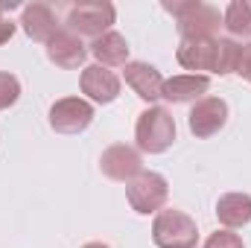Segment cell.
<instances>
[{
  "label": "cell",
  "instance_id": "7c38bea8",
  "mask_svg": "<svg viewBox=\"0 0 251 248\" xmlns=\"http://www.w3.org/2000/svg\"><path fill=\"white\" fill-rule=\"evenodd\" d=\"M82 94H88L91 102H100V105H108L117 99L120 94V79L102 67V64H91L82 70Z\"/></svg>",
  "mask_w": 251,
  "mask_h": 248
},
{
  "label": "cell",
  "instance_id": "3957f363",
  "mask_svg": "<svg viewBox=\"0 0 251 248\" xmlns=\"http://www.w3.org/2000/svg\"><path fill=\"white\" fill-rule=\"evenodd\" d=\"M134 140H137V149L140 152H149V155H161L173 146L176 140V120L167 108L161 105H149L134 125Z\"/></svg>",
  "mask_w": 251,
  "mask_h": 248
},
{
  "label": "cell",
  "instance_id": "8992f818",
  "mask_svg": "<svg viewBox=\"0 0 251 248\" xmlns=\"http://www.w3.org/2000/svg\"><path fill=\"white\" fill-rule=\"evenodd\" d=\"M126 196H128L131 210H137V213H158V210L167 204L170 187H167V178H164L161 173L143 170L134 181H128Z\"/></svg>",
  "mask_w": 251,
  "mask_h": 248
},
{
  "label": "cell",
  "instance_id": "44dd1931",
  "mask_svg": "<svg viewBox=\"0 0 251 248\" xmlns=\"http://www.w3.org/2000/svg\"><path fill=\"white\" fill-rule=\"evenodd\" d=\"M12 35H15V24L3 18V21H0V44H6V41H9Z\"/></svg>",
  "mask_w": 251,
  "mask_h": 248
},
{
  "label": "cell",
  "instance_id": "277c9868",
  "mask_svg": "<svg viewBox=\"0 0 251 248\" xmlns=\"http://www.w3.org/2000/svg\"><path fill=\"white\" fill-rule=\"evenodd\" d=\"M152 240L158 248H196L199 231L184 210H158L152 222Z\"/></svg>",
  "mask_w": 251,
  "mask_h": 248
},
{
  "label": "cell",
  "instance_id": "6da1fadb",
  "mask_svg": "<svg viewBox=\"0 0 251 248\" xmlns=\"http://www.w3.org/2000/svg\"><path fill=\"white\" fill-rule=\"evenodd\" d=\"M243 44L234 38H199V41H181L176 50V59L184 70H207V73H237Z\"/></svg>",
  "mask_w": 251,
  "mask_h": 248
},
{
  "label": "cell",
  "instance_id": "603a6c76",
  "mask_svg": "<svg viewBox=\"0 0 251 248\" xmlns=\"http://www.w3.org/2000/svg\"><path fill=\"white\" fill-rule=\"evenodd\" d=\"M82 248H108L105 243H88V246H82Z\"/></svg>",
  "mask_w": 251,
  "mask_h": 248
},
{
  "label": "cell",
  "instance_id": "5b68a950",
  "mask_svg": "<svg viewBox=\"0 0 251 248\" xmlns=\"http://www.w3.org/2000/svg\"><path fill=\"white\" fill-rule=\"evenodd\" d=\"M117 12L108 0H94V3H76L67 9V29L73 35H88V38H100L105 32H111Z\"/></svg>",
  "mask_w": 251,
  "mask_h": 248
},
{
  "label": "cell",
  "instance_id": "4fadbf2b",
  "mask_svg": "<svg viewBox=\"0 0 251 248\" xmlns=\"http://www.w3.org/2000/svg\"><path fill=\"white\" fill-rule=\"evenodd\" d=\"M21 26H24V32L32 41L50 44V38L59 32V18H56V12L47 3H29L21 12Z\"/></svg>",
  "mask_w": 251,
  "mask_h": 248
},
{
  "label": "cell",
  "instance_id": "5bb4252c",
  "mask_svg": "<svg viewBox=\"0 0 251 248\" xmlns=\"http://www.w3.org/2000/svg\"><path fill=\"white\" fill-rule=\"evenodd\" d=\"M126 85L143 99V102H155L161 99V88H164V76L158 73V67L146 62H128L123 70Z\"/></svg>",
  "mask_w": 251,
  "mask_h": 248
},
{
  "label": "cell",
  "instance_id": "ac0fdd59",
  "mask_svg": "<svg viewBox=\"0 0 251 248\" xmlns=\"http://www.w3.org/2000/svg\"><path fill=\"white\" fill-rule=\"evenodd\" d=\"M18 97H21V82L12 73H3L0 70V111L9 108V105H15Z\"/></svg>",
  "mask_w": 251,
  "mask_h": 248
},
{
  "label": "cell",
  "instance_id": "ffe728a7",
  "mask_svg": "<svg viewBox=\"0 0 251 248\" xmlns=\"http://www.w3.org/2000/svg\"><path fill=\"white\" fill-rule=\"evenodd\" d=\"M237 73L246 79V82H251V41L249 44H243V53H240V64H237Z\"/></svg>",
  "mask_w": 251,
  "mask_h": 248
},
{
  "label": "cell",
  "instance_id": "9a60e30c",
  "mask_svg": "<svg viewBox=\"0 0 251 248\" xmlns=\"http://www.w3.org/2000/svg\"><path fill=\"white\" fill-rule=\"evenodd\" d=\"M88 53L102 67H126L128 64V44L120 32H105V35L94 38Z\"/></svg>",
  "mask_w": 251,
  "mask_h": 248
},
{
  "label": "cell",
  "instance_id": "30bf717a",
  "mask_svg": "<svg viewBox=\"0 0 251 248\" xmlns=\"http://www.w3.org/2000/svg\"><path fill=\"white\" fill-rule=\"evenodd\" d=\"M210 91V79L201 73H184V76H173L164 79L161 88V99H167L170 105H181V102H199L204 94Z\"/></svg>",
  "mask_w": 251,
  "mask_h": 248
},
{
  "label": "cell",
  "instance_id": "2e32d148",
  "mask_svg": "<svg viewBox=\"0 0 251 248\" xmlns=\"http://www.w3.org/2000/svg\"><path fill=\"white\" fill-rule=\"evenodd\" d=\"M216 219L225 225V231L249 225L251 222V196L249 193H225L216 201Z\"/></svg>",
  "mask_w": 251,
  "mask_h": 248
},
{
  "label": "cell",
  "instance_id": "8fae6325",
  "mask_svg": "<svg viewBox=\"0 0 251 248\" xmlns=\"http://www.w3.org/2000/svg\"><path fill=\"white\" fill-rule=\"evenodd\" d=\"M47 59L56 64V67H64V70H73V67H82L85 59H88V47L82 44L79 35H73L70 29H59L50 44H47Z\"/></svg>",
  "mask_w": 251,
  "mask_h": 248
},
{
  "label": "cell",
  "instance_id": "7402d4cb",
  "mask_svg": "<svg viewBox=\"0 0 251 248\" xmlns=\"http://www.w3.org/2000/svg\"><path fill=\"white\" fill-rule=\"evenodd\" d=\"M12 6H15V3H0V21H3V12H6V9H12Z\"/></svg>",
  "mask_w": 251,
  "mask_h": 248
},
{
  "label": "cell",
  "instance_id": "d6986e66",
  "mask_svg": "<svg viewBox=\"0 0 251 248\" xmlns=\"http://www.w3.org/2000/svg\"><path fill=\"white\" fill-rule=\"evenodd\" d=\"M204 248H246V246H243V240L234 231H216V234L207 237Z\"/></svg>",
  "mask_w": 251,
  "mask_h": 248
},
{
  "label": "cell",
  "instance_id": "e0dca14e",
  "mask_svg": "<svg viewBox=\"0 0 251 248\" xmlns=\"http://www.w3.org/2000/svg\"><path fill=\"white\" fill-rule=\"evenodd\" d=\"M222 26L231 35H251V3L234 0L222 15Z\"/></svg>",
  "mask_w": 251,
  "mask_h": 248
},
{
  "label": "cell",
  "instance_id": "ba28073f",
  "mask_svg": "<svg viewBox=\"0 0 251 248\" xmlns=\"http://www.w3.org/2000/svg\"><path fill=\"white\" fill-rule=\"evenodd\" d=\"M100 170L105 178L111 181H134L140 173H143V161H140V152L126 146V143H114L102 152L100 158Z\"/></svg>",
  "mask_w": 251,
  "mask_h": 248
},
{
  "label": "cell",
  "instance_id": "9c48e42d",
  "mask_svg": "<svg viewBox=\"0 0 251 248\" xmlns=\"http://www.w3.org/2000/svg\"><path fill=\"white\" fill-rule=\"evenodd\" d=\"M190 131L196 137H213L228 123V105L219 97H201L190 111Z\"/></svg>",
  "mask_w": 251,
  "mask_h": 248
},
{
  "label": "cell",
  "instance_id": "52a82bcc",
  "mask_svg": "<svg viewBox=\"0 0 251 248\" xmlns=\"http://www.w3.org/2000/svg\"><path fill=\"white\" fill-rule=\"evenodd\" d=\"M94 120V105L82 97H64L50 108V125L59 134H79Z\"/></svg>",
  "mask_w": 251,
  "mask_h": 248
},
{
  "label": "cell",
  "instance_id": "7a4b0ae2",
  "mask_svg": "<svg viewBox=\"0 0 251 248\" xmlns=\"http://www.w3.org/2000/svg\"><path fill=\"white\" fill-rule=\"evenodd\" d=\"M164 9L178 21L181 41H199V38H216L222 26V12L210 3L199 0H164Z\"/></svg>",
  "mask_w": 251,
  "mask_h": 248
}]
</instances>
